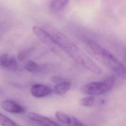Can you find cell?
Masks as SVG:
<instances>
[{
    "instance_id": "ba28073f",
    "label": "cell",
    "mask_w": 126,
    "mask_h": 126,
    "mask_svg": "<svg viewBox=\"0 0 126 126\" xmlns=\"http://www.w3.org/2000/svg\"><path fill=\"white\" fill-rule=\"evenodd\" d=\"M52 93V90L50 87L41 84H35L32 86L31 89L32 95L36 98L44 97Z\"/></svg>"
},
{
    "instance_id": "6da1fadb",
    "label": "cell",
    "mask_w": 126,
    "mask_h": 126,
    "mask_svg": "<svg viewBox=\"0 0 126 126\" xmlns=\"http://www.w3.org/2000/svg\"><path fill=\"white\" fill-rule=\"evenodd\" d=\"M46 30L50 34L53 41L77 63L96 74L101 70L96 63L83 52L67 36L56 28L50 27Z\"/></svg>"
},
{
    "instance_id": "277c9868",
    "label": "cell",
    "mask_w": 126,
    "mask_h": 126,
    "mask_svg": "<svg viewBox=\"0 0 126 126\" xmlns=\"http://www.w3.org/2000/svg\"><path fill=\"white\" fill-rule=\"evenodd\" d=\"M27 117L30 121L41 126H60L57 123L50 118L35 112H29L27 114Z\"/></svg>"
},
{
    "instance_id": "30bf717a",
    "label": "cell",
    "mask_w": 126,
    "mask_h": 126,
    "mask_svg": "<svg viewBox=\"0 0 126 126\" xmlns=\"http://www.w3.org/2000/svg\"><path fill=\"white\" fill-rule=\"evenodd\" d=\"M71 83L68 81H66L57 84L54 87V91L57 94H63L67 92L71 88Z\"/></svg>"
},
{
    "instance_id": "e0dca14e",
    "label": "cell",
    "mask_w": 126,
    "mask_h": 126,
    "mask_svg": "<svg viewBox=\"0 0 126 126\" xmlns=\"http://www.w3.org/2000/svg\"><path fill=\"white\" fill-rule=\"evenodd\" d=\"M51 81L52 82H53L54 83H56V84H58V83H60L66 81H67L66 79L63 78L60 76H53L51 78Z\"/></svg>"
},
{
    "instance_id": "9a60e30c",
    "label": "cell",
    "mask_w": 126,
    "mask_h": 126,
    "mask_svg": "<svg viewBox=\"0 0 126 126\" xmlns=\"http://www.w3.org/2000/svg\"><path fill=\"white\" fill-rule=\"evenodd\" d=\"M65 124H66L67 126H85L77 118L74 116L69 115Z\"/></svg>"
},
{
    "instance_id": "4fadbf2b",
    "label": "cell",
    "mask_w": 126,
    "mask_h": 126,
    "mask_svg": "<svg viewBox=\"0 0 126 126\" xmlns=\"http://www.w3.org/2000/svg\"><path fill=\"white\" fill-rule=\"evenodd\" d=\"M94 96L89 95L80 99L79 100V103L83 106L90 107L94 105Z\"/></svg>"
},
{
    "instance_id": "2e32d148",
    "label": "cell",
    "mask_w": 126,
    "mask_h": 126,
    "mask_svg": "<svg viewBox=\"0 0 126 126\" xmlns=\"http://www.w3.org/2000/svg\"><path fill=\"white\" fill-rule=\"evenodd\" d=\"M55 116L59 121H60L63 123L66 124V121L68 118L69 115L63 112L58 111L56 112Z\"/></svg>"
},
{
    "instance_id": "52a82bcc",
    "label": "cell",
    "mask_w": 126,
    "mask_h": 126,
    "mask_svg": "<svg viewBox=\"0 0 126 126\" xmlns=\"http://www.w3.org/2000/svg\"><path fill=\"white\" fill-rule=\"evenodd\" d=\"M32 30L33 33L43 43L51 45L55 44L50 34L44 28L38 26H33Z\"/></svg>"
},
{
    "instance_id": "8fae6325",
    "label": "cell",
    "mask_w": 126,
    "mask_h": 126,
    "mask_svg": "<svg viewBox=\"0 0 126 126\" xmlns=\"http://www.w3.org/2000/svg\"><path fill=\"white\" fill-rule=\"evenodd\" d=\"M26 69L32 73H37L41 71V66L38 63L32 61H29L25 65Z\"/></svg>"
},
{
    "instance_id": "8992f818",
    "label": "cell",
    "mask_w": 126,
    "mask_h": 126,
    "mask_svg": "<svg viewBox=\"0 0 126 126\" xmlns=\"http://www.w3.org/2000/svg\"><path fill=\"white\" fill-rule=\"evenodd\" d=\"M2 108L7 112L13 114H21L25 111V108L18 102L11 100L5 99L1 104Z\"/></svg>"
},
{
    "instance_id": "9c48e42d",
    "label": "cell",
    "mask_w": 126,
    "mask_h": 126,
    "mask_svg": "<svg viewBox=\"0 0 126 126\" xmlns=\"http://www.w3.org/2000/svg\"><path fill=\"white\" fill-rule=\"evenodd\" d=\"M68 2V0H51L49 3V7L54 12H60L65 8Z\"/></svg>"
},
{
    "instance_id": "7a4b0ae2",
    "label": "cell",
    "mask_w": 126,
    "mask_h": 126,
    "mask_svg": "<svg viewBox=\"0 0 126 126\" xmlns=\"http://www.w3.org/2000/svg\"><path fill=\"white\" fill-rule=\"evenodd\" d=\"M87 43L96 57L109 69L119 76H125V65L114 55L93 41L88 40Z\"/></svg>"
},
{
    "instance_id": "7c38bea8",
    "label": "cell",
    "mask_w": 126,
    "mask_h": 126,
    "mask_svg": "<svg viewBox=\"0 0 126 126\" xmlns=\"http://www.w3.org/2000/svg\"><path fill=\"white\" fill-rule=\"evenodd\" d=\"M0 125L1 126H21L12 119L0 112Z\"/></svg>"
},
{
    "instance_id": "5bb4252c",
    "label": "cell",
    "mask_w": 126,
    "mask_h": 126,
    "mask_svg": "<svg viewBox=\"0 0 126 126\" xmlns=\"http://www.w3.org/2000/svg\"><path fill=\"white\" fill-rule=\"evenodd\" d=\"M33 51V48H29L23 49L20 51L17 54V58L19 61H23L26 59Z\"/></svg>"
},
{
    "instance_id": "3957f363",
    "label": "cell",
    "mask_w": 126,
    "mask_h": 126,
    "mask_svg": "<svg viewBox=\"0 0 126 126\" xmlns=\"http://www.w3.org/2000/svg\"><path fill=\"white\" fill-rule=\"evenodd\" d=\"M112 88L104 82H93L81 87L82 93L90 95H99L106 93Z\"/></svg>"
},
{
    "instance_id": "5b68a950",
    "label": "cell",
    "mask_w": 126,
    "mask_h": 126,
    "mask_svg": "<svg viewBox=\"0 0 126 126\" xmlns=\"http://www.w3.org/2000/svg\"><path fill=\"white\" fill-rule=\"evenodd\" d=\"M0 67L10 71H15L17 68V62L13 56H9L6 53L0 54Z\"/></svg>"
}]
</instances>
